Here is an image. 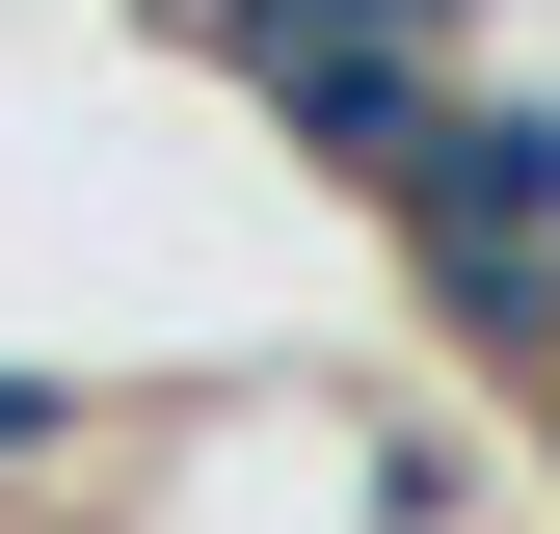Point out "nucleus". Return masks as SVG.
Masks as SVG:
<instances>
[{
  "mask_svg": "<svg viewBox=\"0 0 560 534\" xmlns=\"http://www.w3.org/2000/svg\"><path fill=\"white\" fill-rule=\"evenodd\" d=\"M534 134H560V27H534Z\"/></svg>",
  "mask_w": 560,
  "mask_h": 534,
  "instance_id": "obj_1",
  "label": "nucleus"
},
{
  "mask_svg": "<svg viewBox=\"0 0 560 534\" xmlns=\"http://www.w3.org/2000/svg\"><path fill=\"white\" fill-rule=\"evenodd\" d=\"M534 27H560V0H534Z\"/></svg>",
  "mask_w": 560,
  "mask_h": 534,
  "instance_id": "obj_2",
  "label": "nucleus"
}]
</instances>
